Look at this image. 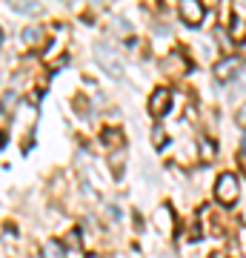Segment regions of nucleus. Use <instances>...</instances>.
I'll return each instance as SVG.
<instances>
[{
  "label": "nucleus",
  "instance_id": "9d476101",
  "mask_svg": "<svg viewBox=\"0 0 246 258\" xmlns=\"http://www.w3.org/2000/svg\"><path fill=\"white\" fill-rule=\"evenodd\" d=\"M152 144H155L157 149H160V147L166 144V132H163L160 126H155V129H152Z\"/></svg>",
  "mask_w": 246,
  "mask_h": 258
},
{
  "label": "nucleus",
  "instance_id": "aec40b11",
  "mask_svg": "<svg viewBox=\"0 0 246 258\" xmlns=\"http://www.w3.org/2000/svg\"><path fill=\"white\" fill-rule=\"evenodd\" d=\"M243 83H246V72H243Z\"/></svg>",
  "mask_w": 246,
  "mask_h": 258
},
{
  "label": "nucleus",
  "instance_id": "423d86ee",
  "mask_svg": "<svg viewBox=\"0 0 246 258\" xmlns=\"http://www.w3.org/2000/svg\"><path fill=\"white\" fill-rule=\"evenodd\" d=\"M155 224H157V230L160 232H166V235H169V232L175 230V212H172V207H157V212H155Z\"/></svg>",
  "mask_w": 246,
  "mask_h": 258
},
{
  "label": "nucleus",
  "instance_id": "f03ea898",
  "mask_svg": "<svg viewBox=\"0 0 246 258\" xmlns=\"http://www.w3.org/2000/svg\"><path fill=\"white\" fill-rule=\"evenodd\" d=\"M178 12H181V20L186 26H201L203 15H206V6H203L201 0H183Z\"/></svg>",
  "mask_w": 246,
  "mask_h": 258
},
{
  "label": "nucleus",
  "instance_id": "20e7f679",
  "mask_svg": "<svg viewBox=\"0 0 246 258\" xmlns=\"http://www.w3.org/2000/svg\"><path fill=\"white\" fill-rule=\"evenodd\" d=\"M169 106H172V92L169 89H155V92L149 95V112L155 115V118H160L163 112H169Z\"/></svg>",
  "mask_w": 246,
  "mask_h": 258
},
{
  "label": "nucleus",
  "instance_id": "7ed1b4c3",
  "mask_svg": "<svg viewBox=\"0 0 246 258\" xmlns=\"http://www.w3.org/2000/svg\"><path fill=\"white\" fill-rule=\"evenodd\" d=\"M98 60H101V66H103V69H106L109 75H120V72H123L118 52H115L109 43H101V46H98Z\"/></svg>",
  "mask_w": 246,
  "mask_h": 258
},
{
  "label": "nucleus",
  "instance_id": "6e6552de",
  "mask_svg": "<svg viewBox=\"0 0 246 258\" xmlns=\"http://www.w3.org/2000/svg\"><path fill=\"white\" fill-rule=\"evenodd\" d=\"M43 258H66V247L60 244V241L49 238L43 244Z\"/></svg>",
  "mask_w": 246,
  "mask_h": 258
},
{
  "label": "nucleus",
  "instance_id": "0eeeda50",
  "mask_svg": "<svg viewBox=\"0 0 246 258\" xmlns=\"http://www.w3.org/2000/svg\"><path fill=\"white\" fill-rule=\"evenodd\" d=\"M237 69H240L237 57H223V60L215 66V78H218V81H229V78L237 72Z\"/></svg>",
  "mask_w": 246,
  "mask_h": 258
},
{
  "label": "nucleus",
  "instance_id": "f3484780",
  "mask_svg": "<svg viewBox=\"0 0 246 258\" xmlns=\"http://www.w3.org/2000/svg\"><path fill=\"white\" fill-rule=\"evenodd\" d=\"M86 258H101V255H98V252H89V255H86Z\"/></svg>",
  "mask_w": 246,
  "mask_h": 258
},
{
  "label": "nucleus",
  "instance_id": "f257e3e1",
  "mask_svg": "<svg viewBox=\"0 0 246 258\" xmlns=\"http://www.w3.org/2000/svg\"><path fill=\"white\" fill-rule=\"evenodd\" d=\"M240 195V181H237L235 172H223V175L215 181V198H218L223 207H232Z\"/></svg>",
  "mask_w": 246,
  "mask_h": 258
},
{
  "label": "nucleus",
  "instance_id": "1a4fd4ad",
  "mask_svg": "<svg viewBox=\"0 0 246 258\" xmlns=\"http://www.w3.org/2000/svg\"><path fill=\"white\" fill-rule=\"evenodd\" d=\"M23 40H26V43H32V46H37V43L43 40V32H40V26H29L26 32H23Z\"/></svg>",
  "mask_w": 246,
  "mask_h": 258
},
{
  "label": "nucleus",
  "instance_id": "ddd939ff",
  "mask_svg": "<svg viewBox=\"0 0 246 258\" xmlns=\"http://www.w3.org/2000/svg\"><path fill=\"white\" fill-rule=\"evenodd\" d=\"M232 35L240 37V40H246V29H243V20H235L232 23Z\"/></svg>",
  "mask_w": 246,
  "mask_h": 258
},
{
  "label": "nucleus",
  "instance_id": "dca6fc26",
  "mask_svg": "<svg viewBox=\"0 0 246 258\" xmlns=\"http://www.w3.org/2000/svg\"><path fill=\"white\" fill-rule=\"evenodd\" d=\"M240 152L246 155V135H243V141H240Z\"/></svg>",
  "mask_w": 246,
  "mask_h": 258
},
{
  "label": "nucleus",
  "instance_id": "4468645a",
  "mask_svg": "<svg viewBox=\"0 0 246 258\" xmlns=\"http://www.w3.org/2000/svg\"><path fill=\"white\" fill-rule=\"evenodd\" d=\"M201 155H203V161H209V158L215 155V149H212V144H209L206 138L201 141Z\"/></svg>",
  "mask_w": 246,
  "mask_h": 258
},
{
  "label": "nucleus",
  "instance_id": "a211bd4d",
  "mask_svg": "<svg viewBox=\"0 0 246 258\" xmlns=\"http://www.w3.org/2000/svg\"><path fill=\"white\" fill-rule=\"evenodd\" d=\"M243 57H246V40H243Z\"/></svg>",
  "mask_w": 246,
  "mask_h": 258
},
{
  "label": "nucleus",
  "instance_id": "2eb2a0df",
  "mask_svg": "<svg viewBox=\"0 0 246 258\" xmlns=\"http://www.w3.org/2000/svg\"><path fill=\"white\" fill-rule=\"evenodd\" d=\"M237 120H240V123H243V126H246V103H243V106H240V109H237Z\"/></svg>",
  "mask_w": 246,
  "mask_h": 258
},
{
  "label": "nucleus",
  "instance_id": "39448f33",
  "mask_svg": "<svg viewBox=\"0 0 246 258\" xmlns=\"http://www.w3.org/2000/svg\"><path fill=\"white\" fill-rule=\"evenodd\" d=\"M163 69H166V75L181 78V75L189 72V60H186V55H183V52H169V57L163 60Z\"/></svg>",
  "mask_w": 246,
  "mask_h": 258
},
{
  "label": "nucleus",
  "instance_id": "9b49d317",
  "mask_svg": "<svg viewBox=\"0 0 246 258\" xmlns=\"http://www.w3.org/2000/svg\"><path fill=\"white\" fill-rule=\"evenodd\" d=\"M103 138H106V144H109V147H115V144H118L123 135H120L118 129H106V132H103Z\"/></svg>",
  "mask_w": 246,
  "mask_h": 258
},
{
  "label": "nucleus",
  "instance_id": "6ab92c4d",
  "mask_svg": "<svg viewBox=\"0 0 246 258\" xmlns=\"http://www.w3.org/2000/svg\"><path fill=\"white\" fill-rule=\"evenodd\" d=\"M0 40H3V29H0Z\"/></svg>",
  "mask_w": 246,
  "mask_h": 258
},
{
  "label": "nucleus",
  "instance_id": "f8f14e48",
  "mask_svg": "<svg viewBox=\"0 0 246 258\" xmlns=\"http://www.w3.org/2000/svg\"><path fill=\"white\" fill-rule=\"evenodd\" d=\"M12 9L15 12H40V6H37V3H15Z\"/></svg>",
  "mask_w": 246,
  "mask_h": 258
}]
</instances>
